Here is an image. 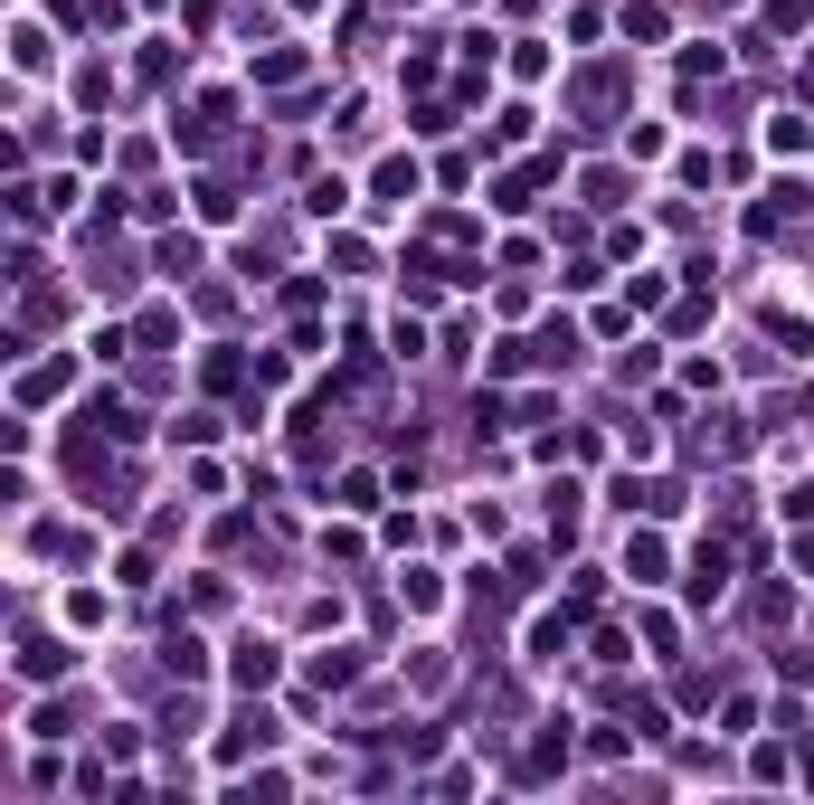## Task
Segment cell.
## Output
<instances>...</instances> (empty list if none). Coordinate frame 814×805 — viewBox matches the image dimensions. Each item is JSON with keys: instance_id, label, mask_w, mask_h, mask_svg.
<instances>
[{"instance_id": "cell-1", "label": "cell", "mask_w": 814, "mask_h": 805, "mask_svg": "<svg viewBox=\"0 0 814 805\" xmlns=\"http://www.w3.org/2000/svg\"><path fill=\"white\" fill-rule=\"evenodd\" d=\"M67 644H57V635H20V673H29V683H67Z\"/></svg>"}, {"instance_id": "cell-2", "label": "cell", "mask_w": 814, "mask_h": 805, "mask_svg": "<svg viewBox=\"0 0 814 805\" xmlns=\"http://www.w3.org/2000/svg\"><path fill=\"white\" fill-rule=\"evenodd\" d=\"M228 673H237V692H265V683L284 673V663H275V644H257V635H247V644H237V663H228Z\"/></svg>"}, {"instance_id": "cell-3", "label": "cell", "mask_w": 814, "mask_h": 805, "mask_svg": "<svg viewBox=\"0 0 814 805\" xmlns=\"http://www.w3.org/2000/svg\"><path fill=\"white\" fill-rule=\"evenodd\" d=\"M257 76H265V86H294V76H303V47H265Z\"/></svg>"}, {"instance_id": "cell-4", "label": "cell", "mask_w": 814, "mask_h": 805, "mask_svg": "<svg viewBox=\"0 0 814 805\" xmlns=\"http://www.w3.org/2000/svg\"><path fill=\"white\" fill-rule=\"evenodd\" d=\"M558 644H568V616H540L531 625V663H558Z\"/></svg>"}]
</instances>
